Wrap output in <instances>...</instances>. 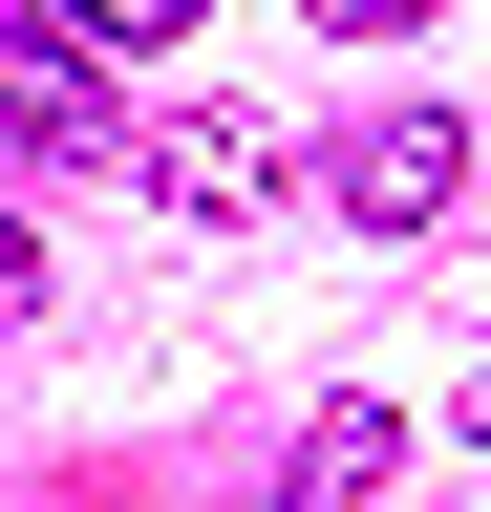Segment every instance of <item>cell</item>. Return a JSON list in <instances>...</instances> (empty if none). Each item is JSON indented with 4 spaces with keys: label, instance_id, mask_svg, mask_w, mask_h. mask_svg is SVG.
Instances as JSON below:
<instances>
[{
    "label": "cell",
    "instance_id": "obj_8",
    "mask_svg": "<svg viewBox=\"0 0 491 512\" xmlns=\"http://www.w3.org/2000/svg\"><path fill=\"white\" fill-rule=\"evenodd\" d=\"M470 427H491V363H470Z\"/></svg>",
    "mask_w": 491,
    "mask_h": 512
},
{
    "label": "cell",
    "instance_id": "obj_5",
    "mask_svg": "<svg viewBox=\"0 0 491 512\" xmlns=\"http://www.w3.org/2000/svg\"><path fill=\"white\" fill-rule=\"evenodd\" d=\"M43 22H86V43H193L214 0H43Z\"/></svg>",
    "mask_w": 491,
    "mask_h": 512
},
{
    "label": "cell",
    "instance_id": "obj_3",
    "mask_svg": "<svg viewBox=\"0 0 491 512\" xmlns=\"http://www.w3.org/2000/svg\"><path fill=\"white\" fill-rule=\"evenodd\" d=\"M150 192H171V214H214V235L278 214V128H257V107H171V128H150Z\"/></svg>",
    "mask_w": 491,
    "mask_h": 512
},
{
    "label": "cell",
    "instance_id": "obj_7",
    "mask_svg": "<svg viewBox=\"0 0 491 512\" xmlns=\"http://www.w3.org/2000/svg\"><path fill=\"white\" fill-rule=\"evenodd\" d=\"M321 22H342V43H406V22H449V0H321Z\"/></svg>",
    "mask_w": 491,
    "mask_h": 512
},
{
    "label": "cell",
    "instance_id": "obj_6",
    "mask_svg": "<svg viewBox=\"0 0 491 512\" xmlns=\"http://www.w3.org/2000/svg\"><path fill=\"white\" fill-rule=\"evenodd\" d=\"M22 320H43V235L0 214V342H22Z\"/></svg>",
    "mask_w": 491,
    "mask_h": 512
},
{
    "label": "cell",
    "instance_id": "obj_1",
    "mask_svg": "<svg viewBox=\"0 0 491 512\" xmlns=\"http://www.w3.org/2000/svg\"><path fill=\"white\" fill-rule=\"evenodd\" d=\"M0 128H22V150H65V171H150V128L107 107L86 22H22V43H0Z\"/></svg>",
    "mask_w": 491,
    "mask_h": 512
},
{
    "label": "cell",
    "instance_id": "obj_2",
    "mask_svg": "<svg viewBox=\"0 0 491 512\" xmlns=\"http://www.w3.org/2000/svg\"><path fill=\"white\" fill-rule=\"evenodd\" d=\"M449 192H470V128H449V107H363V128H342V214H363V235H427Z\"/></svg>",
    "mask_w": 491,
    "mask_h": 512
},
{
    "label": "cell",
    "instance_id": "obj_4",
    "mask_svg": "<svg viewBox=\"0 0 491 512\" xmlns=\"http://www.w3.org/2000/svg\"><path fill=\"white\" fill-rule=\"evenodd\" d=\"M363 491H385V406H321L299 427V512H363Z\"/></svg>",
    "mask_w": 491,
    "mask_h": 512
}]
</instances>
